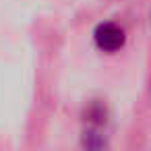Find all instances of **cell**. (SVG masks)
<instances>
[{"label": "cell", "mask_w": 151, "mask_h": 151, "mask_svg": "<svg viewBox=\"0 0 151 151\" xmlns=\"http://www.w3.org/2000/svg\"><path fill=\"white\" fill-rule=\"evenodd\" d=\"M124 29L118 27L116 23H101L95 29V44L104 52H116L124 46Z\"/></svg>", "instance_id": "6da1fadb"}]
</instances>
